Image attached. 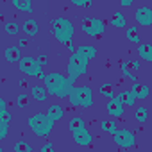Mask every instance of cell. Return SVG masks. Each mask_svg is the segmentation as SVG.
<instances>
[{"label": "cell", "mask_w": 152, "mask_h": 152, "mask_svg": "<svg viewBox=\"0 0 152 152\" xmlns=\"http://www.w3.org/2000/svg\"><path fill=\"white\" fill-rule=\"evenodd\" d=\"M6 32H7V34H13V36H16V34L20 32V27H18L16 23H6Z\"/></svg>", "instance_id": "obj_24"}, {"label": "cell", "mask_w": 152, "mask_h": 152, "mask_svg": "<svg viewBox=\"0 0 152 152\" xmlns=\"http://www.w3.org/2000/svg\"><path fill=\"white\" fill-rule=\"evenodd\" d=\"M138 52H140V56H141L143 59L152 61V45H140Z\"/></svg>", "instance_id": "obj_15"}, {"label": "cell", "mask_w": 152, "mask_h": 152, "mask_svg": "<svg viewBox=\"0 0 152 152\" xmlns=\"http://www.w3.org/2000/svg\"><path fill=\"white\" fill-rule=\"evenodd\" d=\"M38 61H39V64H45V63H47V57H45V56H41Z\"/></svg>", "instance_id": "obj_33"}, {"label": "cell", "mask_w": 152, "mask_h": 152, "mask_svg": "<svg viewBox=\"0 0 152 152\" xmlns=\"http://www.w3.org/2000/svg\"><path fill=\"white\" fill-rule=\"evenodd\" d=\"M22 31L27 34V36H36L38 34V23L34 20H25L22 23Z\"/></svg>", "instance_id": "obj_13"}, {"label": "cell", "mask_w": 152, "mask_h": 152, "mask_svg": "<svg viewBox=\"0 0 152 152\" xmlns=\"http://www.w3.org/2000/svg\"><path fill=\"white\" fill-rule=\"evenodd\" d=\"M83 127H84V124H83L81 118H73V120H70V131H72V132L79 131V129H83Z\"/></svg>", "instance_id": "obj_20"}, {"label": "cell", "mask_w": 152, "mask_h": 152, "mask_svg": "<svg viewBox=\"0 0 152 152\" xmlns=\"http://www.w3.org/2000/svg\"><path fill=\"white\" fill-rule=\"evenodd\" d=\"M31 95L36 99V100H45L47 99V90H43L41 86H34L31 90Z\"/></svg>", "instance_id": "obj_16"}, {"label": "cell", "mask_w": 152, "mask_h": 152, "mask_svg": "<svg viewBox=\"0 0 152 152\" xmlns=\"http://www.w3.org/2000/svg\"><path fill=\"white\" fill-rule=\"evenodd\" d=\"M48 116L52 118V122H56L63 116V109L59 106H52V107H48Z\"/></svg>", "instance_id": "obj_18"}, {"label": "cell", "mask_w": 152, "mask_h": 152, "mask_svg": "<svg viewBox=\"0 0 152 152\" xmlns=\"http://www.w3.org/2000/svg\"><path fill=\"white\" fill-rule=\"evenodd\" d=\"M115 141L122 147H131V145H134V136L129 131H116L115 132Z\"/></svg>", "instance_id": "obj_8"}, {"label": "cell", "mask_w": 152, "mask_h": 152, "mask_svg": "<svg viewBox=\"0 0 152 152\" xmlns=\"http://www.w3.org/2000/svg\"><path fill=\"white\" fill-rule=\"evenodd\" d=\"M45 150H52V145H50V143L43 145V147H41V152H45Z\"/></svg>", "instance_id": "obj_31"}, {"label": "cell", "mask_w": 152, "mask_h": 152, "mask_svg": "<svg viewBox=\"0 0 152 152\" xmlns=\"http://www.w3.org/2000/svg\"><path fill=\"white\" fill-rule=\"evenodd\" d=\"M6 57H7V61H18L20 59V50L16 47H9L6 50Z\"/></svg>", "instance_id": "obj_17"}, {"label": "cell", "mask_w": 152, "mask_h": 152, "mask_svg": "<svg viewBox=\"0 0 152 152\" xmlns=\"http://www.w3.org/2000/svg\"><path fill=\"white\" fill-rule=\"evenodd\" d=\"M120 4H122V6H131L132 0H120Z\"/></svg>", "instance_id": "obj_32"}, {"label": "cell", "mask_w": 152, "mask_h": 152, "mask_svg": "<svg viewBox=\"0 0 152 152\" xmlns=\"http://www.w3.org/2000/svg\"><path fill=\"white\" fill-rule=\"evenodd\" d=\"M136 120H138L140 124H143V122L147 120V109H145V107H138V109H136Z\"/></svg>", "instance_id": "obj_23"}, {"label": "cell", "mask_w": 152, "mask_h": 152, "mask_svg": "<svg viewBox=\"0 0 152 152\" xmlns=\"http://www.w3.org/2000/svg\"><path fill=\"white\" fill-rule=\"evenodd\" d=\"M111 22H113V25H116V27H124V25H125V18L122 16V13H115L113 18H111Z\"/></svg>", "instance_id": "obj_21"}, {"label": "cell", "mask_w": 152, "mask_h": 152, "mask_svg": "<svg viewBox=\"0 0 152 152\" xmlns=\"http://www.w3.org/2000/svg\"><path fill=\"white\" fill-rule=\"evenodd\" d=\"M72 106H91V90L90 88H77L70 91Z\"/></svg>", "instance_id": "obj_3"}, {"label": "cell", "mask_w": 152, "mask_h": 152, "mask_svg": "<svg viewBox=\"0 0 152 152\" xmlns=\"http://www.w3.org/2000/svg\"><path fill=\"white\" fill-rule=\"evenodd\" d=\"M54 31H56L57 38L64 43V41L70 39V36H72V32H73V27H72L66 20L59 18V20H54Z\"/></svg>", "instance_id": "obj_5"}, {"label": "cell", "mask_w": 152, "mask_h": 152, "mask_svg": "<svg viewBox=\"0 0 152 152\" xmlns=\"http://www.w3.org/2000/svg\"><path fill=\"white\" fill-rule=\"evenodd\" d=\"M100 127H102L104 131H107V132H113V134L116 132V127H115V124H113V122H107V120H106V122H102V124H100Z\"/></svg>", "instance_id": "obj_27"}, {"label": "cell", "mask_w": 152, "mask_h": 152, "mask_svg": "<svg viewBox=\"0 0 152 152\" xmlns=\"http://www.w3.org/2000/svg\"><path fill=\"white\" fill-rule=\"evenodd\" d=\"M15 150H16V152H31V145H27V143H23V141H18V143L15 145Z\"/></svg>", "instance_id": "obj_28"}, {"label": "cell", "mask_w": 152, "mask_h": 152, "mask_svg": "<svg viewBox=\"0 0 152 152\" xmlns=\"http://www.w3.org/2000/svg\"><path fill=\"white\" fill-rule=\"evenodd\" d=\"M127 38H129L131 41L138 43V41H140V34H138V29H136V27H129V29H127Z\"/></svg>", "instance_id": "obj_22"}, {"label": "cell", "mask_w": 152, "mask_h": 152, "mask_svg": "<svg viewBox=\"0 0 152 152\" xmlns=\"http://www.w3.org/2000/svg\"><path fill=\"white\" fill-rule=\"evenodd\" d=\"M124 70H125V72H129V70H132V72H138V70H140V63H136V61L124 63Z\"/></svg>", "instance_id": "obj_25"}, {"label": "cell", "mask_w": 152, "mask_h": 152, "mask_svg": "<svg viewBox=\"0 0 152 152\" xmlns=\"http://www.w3.org/2000/svg\"><path fill=\"white\" fill-rule=\"evenodd\" d=\"M39 61L32 59V57H22L20 59V70L23 73H29V75H39Z\"/></svg>", "instance_id": "obj_6"}, {"label": "cell", "mask_w": 152, "mask_h": 152, "mask_svg": "<svg viewBox=\"0 0 152 152\" xmlns=\"http://www.w3.org/2000/svg\"><path fill=\"white\" fill-rule=\"evenodd\" d=\"M107 113H109L111 116H120V115L124 113V104L120 102L118 97L109 100V104H107Z\"/></svg>", "instance_id": "obj_9"}, {"label": "cell", "mask_w": 152, "mask_h": 152, "mask_svg": "<svg viewBox=\"0 0 152 152\" xmlns=\"http://www.w3.org/2000/svg\"><path fill=\"white\" fill-rule=\"evenodd\" d=\"M45 83L48 86V90L52 93H57V95H64L66 93V81L61 77L59 73H50L45 77Z\"/></svg>", "instance_id": "obj_4"}, {"label": "cell", "mask_w": 152, "mask_h": 152, "mask_svg": "<svg viewBox=\"0 0 152 152\" xmlns=\"http://www.w3.org/2000/svg\"><path fill=\"white\" fill-rule=\"evenodd\" d=\"M83 31L91 34V36H99L104 32V23L99 22V20H83Z\"/></svg>", "instance_id": "obj_7"}, {"label": "cell", "mask_w": 152, "mask_h": 152, "mask_svg": "<svg viewBox=\"0 0 152 152\" xmlns=\"http://www.w3.org/2000/svg\"><path fill=\"white\" fill-rule=\"evenodd\" d=\"M88 56L83 54V52H75L70 59V66H68V72H70V77H77L79 73H83L86 70V64H88Z\"/></svg>", "instance_id": "obj_1"}, {"label": "cell", "mask_w": 152, "mask_h": 152, "mask_svg": "<svg viewBox=\"0 0 152 152\" xmlns=\"http://www.w3.org/2000/svg\"><path fill=\"white\" fill-rule=\"evenodd\" d=\"M131 91L134 93L136 99H147V95H148V86H147V84H141V83H134V86H132Z\"/></svg>", "instance_id": "obj_12"}, {"label": "cell", "mask_w": 152, "mask_h": 152, "mask_svg": "<svg viewBox=\"0 0 152 152\" xmlns=\"http://www.w3.org/2000/svg\"><path fill=\"white\" fill-rule=\"evenodd\" d=\"M136 20L141 23V25H148L152 22V9H147V7H141L136 11Z\"/></svg>", "instance_id": "obj_10"}, {"label": "cell", "mask_w": 152, "mask_h": 152, "mask_svg": "<svg viewBox=\"0 0 152 152\" xmlns=\"http://www.w3.org/2000/svg\"><path fill=\"white\" fill-rule=\"evenodd\" d=\"M27 104H29V95H20L18 100H16V106L18 107H25Z\"/></svg>", "instance_id": "obj_29"}, {"label": "cell", "mask_w": 152, "mask_h": 152, "mask_svg": "<svg viewBox=\"0 0 152 152\" xmlns=\"http://www.w3.org/2000/svg\"><path fill=\"white\" fill-rule=\"evenodd\" d=\"M73 4H77V6H88L90 4V0H72Z\"/></svg>", "instance_id": "obj_30"}, {"label": "cell", "mask_w": 152, "mask_h": 152, "mask_svg": "<svg viewBox=\"0 0 152 152\" xmlns=\"http://www.w3.org/2000/svg\"><path fill=\"white\" fill-rule=\"evenodd\" d=\"M20 86H22V88H25V86H27V81H25V79H22V81H20Z\"/></svg>", "instance_id": "obj_34"}, {"label": "cell", "mask_w": 152, "mask_h": 152, "mask_svg": "<svg viewBox=\"0 0 152 152\" xmlns=\"http://www.w3.org/2000/svg\"><path fill=\"white\" fill-rule=\"evenodd\" d=\"M13 4H15L20 11H32V9H31V0H13Z\"/></svg>", "instance_id": "obj_19"}, {"label": "cell", "mask_w": 152, "mask_h": 152, "mask_svg": "<svg viewBox=\"0 0 152 152\" xmlns=\"http://www.w3.org/2000/svg\"><path fill=\"white\" fill-rule=\"evenodd\" d=\"M31 129L36 132V134H39V136H45L48 131H50V127H52V118L47 115V116H43L41 113H38V115H34L32 118H31Z\"/></svg>", "instance_id": "obj_2"}, {"label": "cell", "mask_w": 152, "mask_h": 152, "mask_svg": "<svg viewBox=\"0 0 152 152\" xmlns=\"http://www.w3.org/2000/svg\"><path fill=\"white\" fill-rule=\"evenodd\" d=\"M118 99H120V102L124 104V106H132L134 104V93L132 91H124V93H120L118 95Z\"/></svg>", "instance_id": "obj_14"}, {"label": "cell", "mask_w": 152, "mask_h": 152, "mask_svg": "<svg viewBox=\"0 0 152 152\" xmlns=\"http://www.w3.org/2000/svg\"><path fill=\"white\" fill-rule=\"evenodd\" d=\"M100 93L106 97H113V84H102L100 86Z\"/></svg>", "instance_id": "obj_26"}, {"label": "cell", "mask_w": 152, "mask_h": 152, "mask_svg": "<svg viewBox=\"0 0 152 152\" xmlns=\"http://www.w3.org/2000/svg\"><path fill=\"white\" fill-rule=\"evenodd\" d=\"M73 136H75V141H77L79 145H88V143L91 141V136H90V132H88L84 127L79 129V131H75Z\"/></svg>", "instance_id": "obj_11"}]
</instances>
